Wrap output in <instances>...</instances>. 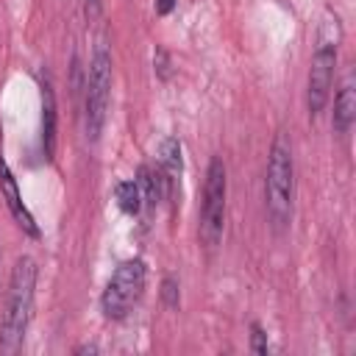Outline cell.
Listing matches in <instances>:
<instances>
[{"label":"cell","mask_w":356,"mask_h":356,"mask_svg":"<svg viewBox=\"0 0 356 356\" xmlns=\"http://www.w3.org/2000/svg\"><path fill=\"white\" fill-rule=\"evenodd\" d=\"M145 281H147V267L142 259H125L114 275L108 278L103 295H100V312L103 317L108 320H122L134 303L142 298V289H145Z\"/></svg>","instance_id":"5b68a950"},{"label":"cell","mask_w":356,"mask_h":356,"mask_svg":"<svg viewBox=\"0 0 356 356\" xmlns=\"http://www.w3.org/2000/svg\"><path fill=\"white\" fill-rule=\"evenodd\" d=\"M172 8H175V0H156V14L159 17H167Z\"/></svg>","instance_id":"2e32d148"},{"label":"cell","mask_w":356,"mask_h":356,"mask_svg":"<svg viewBox=\"0 0 356 356\" xmlns=\"http://www.w3.org/2000/svg\"><path fill=\"white\" fill-rule=\"evenodd\" d=\"M292 195H295V159L286 134H278L270 147L267 172H264V206L275 231L286 228L292 220Z\"/></svg>","instance_id":"7a4b0ae2"},{"label":"cell","mask_w":356,"mask_h":356,"mask_svg":"<svg viewBox=\"0 0 356 356\" xmlns=\"http://www.w3.org/2000/svg\"><path fill=\"white\" fill-rule=\"evenodd\" d=\"M250 342H253V350H256L259 356H264V353H267V334L261 331V325H259V323H253V325H250Z\"/></svg>","instance_id":"5bb4252c"},{"label":"cell","mask_w":356,"mask_h":356,"mask_svg":"<svg viewBox=\"0 0 356 356\" xmlns=\"http://www.w3.org/2000/svg\"><path fill=\"white\" fill-rule=\"evenodd\" d=\"M100 14V0H86V17L95 19Z\"/></svg>","instance_id":"e0dca14e"},{"label":"cell","mask_w":356,"mask_h":356,"mask_svg":"<svg viewBox=\"0 0 356 356\" xmlns=\"http://www.w3.org/2000/svg\"><path fill=\"white\" fill-rule=\"evenodd\" d=\"M153 64H156V70H159V78H167V75H170V61H167V53H164V50H156Z\"/></svg>","instance_id":"9a60e30c"},{"label":"cell","mask_w":356,"mask_h":356,"mask_svg":"<svg viewBox=\"0 0 356 356\" xmlns=\"http://www.w3.org/2000/svg\"><path fill=\"white\" fill-rule=\"evenodd\" d=\"M353 120H356V86H353V78L348 75L334 97V131L339 136H345L350 131Z\"/></svg>","instance_id":"ba28073f"},{"label":"cell","mask_w":356,"mask_h":356,"mask_svg":"<svg viewBox=\"0 0 356 356\" xmlns=\"http://www.w3.org/2000/svg\"><path fill=\"white\" fill-rule=\"evenodd\" d=\"M36 275L39 267L33 256H19L8 275L3 317H0V353H19L25 345V334L33 317V298H36Z\"/></svg>","instance_id":"6da1fadb"},{"label":"cell","mask_w":356,"mask_h":356,"mask_svg":"<svg viewBox=\"0 0 356 356\" xmlns=\"http://www.w3.org/2000/svg\"><path fill=\"white\" fill-rule=\"evenodd\" d=\"M225 197H228V178H225V164L220 156L209 161L206 170V184H203V200H200V242L206 248H217L222 239L225 228Z\"/></svg>","instance_id":"277c9868"},{"label":"cell","mask_w":356,"mask_h":356,"mask_svg":"<svg viewBox=\"0 0 356 356\" xmlns=\"http://www.w3.org/2000/svg\"><path fill=\"white\" fill-rule=\"evenodd\" d=\"M56 120H58L56 92H53L50 78H44L42 81V150L47 159H53L56 153Z\"/></svg>","instance_id":"9c48e42d"},{"label":"cell","mask_w":356,"mask_h":356,"mask_svg":"<svg viewBox=\"0 0 356 356\" xmlns=\"http://www.w3.org/2000/svg\"><path fill=\"white\" fill-rule=\"evenodd\" d=\"M114 200H117V206H120V211H125V214H139V209H142V189H139V184L136 181H120L117 186H114Z\"/></svg>","instance_id":"7c38bea8"},{"label":"cell","mask_w":356,"mask_h":356,"mask_svg":"<svg viewBox=\"0 0 356 356\" xmlns=\"http://www.w3.org/2000/svg\"><path fill=\"white\" fill-rule=\"evenodd\" d=\"M111 83H114V58L106 42H100L89 58L86 70V92H83V131L89 142H97L106 120H108V103H111Z\"/></svg>","instance_id":"3957f363"},{"label":"cell","mask_w":356,"mask_h":356,"mask_svg":"<svg viewBox=\"0 0 356 356\" xmlns=\"http://www.w3.org/2000/svg\"><path fill=\"white\" fill-rule=\"evenodd\" d=\"M0 195H3V200H6V206H8V211H11V217H14V222H17L28 236L39 239V225H36L31 209L25 206V200H22V195H19V186H17V178H14V172H11V167H8V161H6L3 153H0Z\"/></svg>","instance_id":"52a82bcc"},{"label":"cell","mask_w":356,"mask_h":356,"mask_svg":"<svg viewBox=\"0 0 356 356\" xmlns=\"http://www.w3.org/2000/svg\"><path fill=\"white\" fill-rule=\"evenodd\" d=\"M161 300H164L170 309H175V306H178V300H181V292H178V281H175L172 275H167V278L161 281Z\"/></svg>","instance_id":"4fadbf2b"},{"label":"cell","mask_w":356,"mask_h":356,"mask_svg":"<svg viewBox=\"0 0 356 356\" xmlns=\"http://www.w3.org/2000/svg\"><path fill=\"white\" fill-rule=\"evenodd\" d=\"M159 167H161V172H164V178H167V186H170V192H175V186H178V181H181V172H184V159H181V142L175 139V136H167L164 142H161V147H159Z\"/></svg>","instance_id":"30bf717a"},{"label":"cell","mask_w":356,"mask_h":356,"mask_svg":"<svg viewBox=\"0 0 356 356\" xmlns=\"http://www.w3.org/2000/svg\"><path fill=\"white\" fill-rule=\"evenodd\" d=\"M134 181L139 184V189H142V200H145L147 206H156V203L170 192L161 167H147V164H142Z\"/></svg>","instance_id":"8fae6325"},{"label":"cell","mask_w":356,"mask_h":356,"mask_svg":"<svg viewBox=\"0 0 356 356\" xmlns=\"http://www.w3.org/2000/svg\"><path fill=\"white\" fill-rule=\"evenodd\" d=\"M75 353H97V348L95 345H81V348H75Z\"/></svg>","instance_id":"ac0fdd59"},{"label":"cell","mask_w":356,"mask_h":356,"mask_svg":"<svg viewBox=\"0 0 356 356\" xmlns=\"http://www.w3.org/2000/svg\"><path fill=\"white\" fill-rule=\"evenodd\" d=\"M337 42L334 39H320L314 56H312V67H309V81H306V106L309 114L317 117L328 97H331V86H334V70H337Z\"/></svg>","instance_id":"8992f818"}]
</instances>
